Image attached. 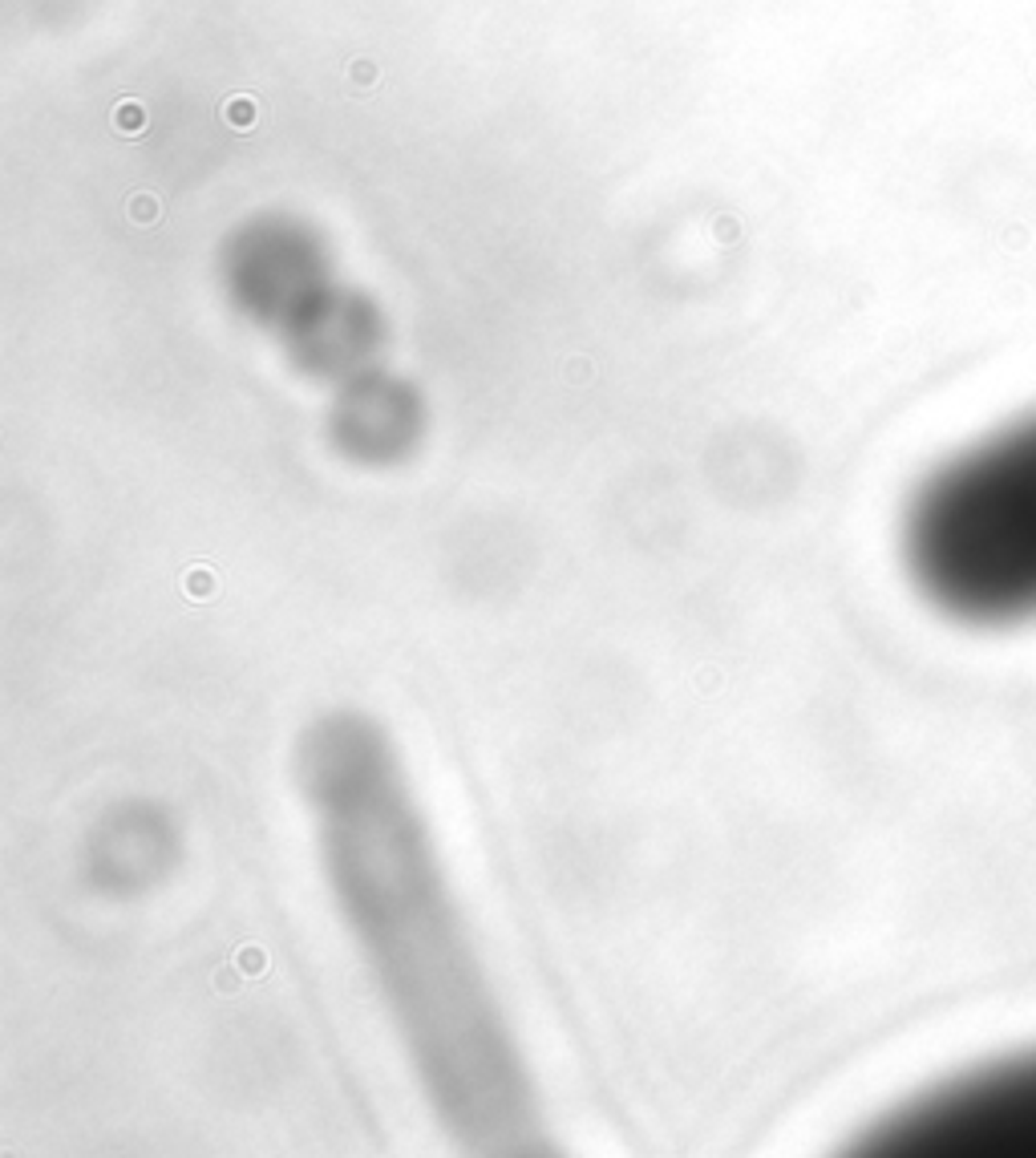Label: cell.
Segmentation results:
<instances>
[{
  "instance_id": "cell-1",
  "label": "cell",
  "mask_w": 1036,
  "mask_h": 1158,
  "mask_svg": "<svg viewBox=\"0 0 1036 1158\" xmlns=\"http://www.w3.org/2000/svg\"><path fill=\"white\" fill-rule=\"evenodd\" d=\"M296 774L328 887L438 1122L474 1154L539 1150L531 1073L385 729L324 713L300 734Z\"/></svg>"
},
{
  "instance_id": "cell-2",
  "label": "cell",
  "mask_w": 1036,
  "mask_h": 1158,
  "mask_svg": "<svg viewBox=\"0 0 1036 1158\" xmlns=\"http://www.w3.org/2000/svg\"><path fill=\"white\" fill-rule=\"evenodd\" d=\"M915 588L963 624L1036 620V409L939 462L903 514Z\"/></svg>"
},
{
  "instance_id": "cell-3",
  "label": "cell",
  "mask_w": 1036,
  "mask_h": 1158,
  "mask_svg": "<svg viewBox=\"0 0 1036 1158\" xmlns=\"http://www.w3.org/2000/svg\"><path fill=\"white\" fill-rule=\"evenodd\" d=\"M890 1158H1036V1053L963 1073L863 1134Z\"/></svg>"
}]
</instances>
